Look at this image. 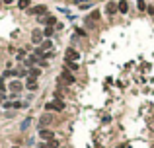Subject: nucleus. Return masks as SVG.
<instances>
[{
  "label": "nucleus",
  "mask_w": 154,
  "mask_h": 148,
  "mask_svg": "<svg viewBox=\"0 0 154 148\" xmlns=\"http://www.w3.org/2000/svg\"><path fill=\"white\" fill-rule=\"evenodd\" d=\"M45 109L47 111H63L64 109V103L61 101V99H55V101H49V103H45Z\"/></svg>",
  "instance_id": "f257e3e1"
},
{
  "label": "nucleus",
  "mask_w": 154,
  "mask_h": 148,
  "mask_svg": "<svg viewBox=\"0 0 154 148\" xmlns=\"http://www.w3.org/2000/svg\"><path fill=\"white\" fill-rule=\"evenodd\" d=\"M66 60H72V63L80 60V53L74 51V49H68V51H66Z\"/></svg>",
  "instance_id": "f03ea898"
},
{
  "label": "nucleus",
  "mask_w": 154,
  "mask_h": 148,
  "mask_svg": "<svg viewBox=\"0 0 154 148\" xmlns=\"http://www.w3.org/2000/svg\"><path fill=\"white\" fill-rule=\"evenodd\" d=\"M43 35H45V33L41 31V29H33V33H31V41H33V43H41V41H43Z\"/></svg>",
  "instance_id": "7ed1b4c3"
},
{
  "label": "nucleus",
  "mask_w": 154,
  "mask_h": 148,
  "mask_svg": "<svg viewBox=\"0 0 154 148\" xmlns=\"http://www.w3.org/2000/svg\"><path fill=\"white\" fill-rule=\"evenodd\" d=\"M39 136H41V138H45V140H53V131L41 129V131H39Z\"/></svg>",
  "instance_id": "20e7f679"
},
{
  "label": "nucleus",
  "mask_w": 154,
  "mask_h": 148,
  "mask_svg": "<svg viewBox=\"0 0 154 148\" xmlns=\"http://www.w3.org/2000/svg\"><path fill=\"white\" fill-rule=\"evenodd\" d=\"M31 14H33V16H45L47 8L45 6H35V8H31Z\"/></svg>",
  "instance_id": "39448f33"
},
{
  "label": "nucleus",
  "mask_w": 154,
  "mask_h": 148,
  "mask_svg": "<svg viewBox=\"0 0 154 148\" xmlns=\"http://www.w3.org/2000/svg\"><path fill=\"white\" fill-rule=\"evenodd\" d=\"M63 80H64L66 84H74V76H72L68 70H63Z\"/></svg>",
  "instance_id": "423d86ee"
},
{
  "label": "nucleus",
  "mask_w": 154,
  "mask_h": 148,
  "mask_svg": "<svg viewBox=\"0 0 154 148\" xmlns=\"http://www.w3.org/2000/svg\"><path fill=\"white\" fill-rule=\"evenodd\" d=\"M105 10H107V14H109V16H113V14H115L117 10H119V6H117V4H113V2H109Z\"/></svg>",
  "instance_id": "0eeeda50"
},
{
  "label": "nucleus",
  "mask_w": 154,
  "mask_h": 148,
  "mask_svg": "<svg viewBox=\"0 0 154 148\" xmlns=\"http://www.w3.org/2000/svg\"><path fill=\"white\" fill-rule=\"evenodd\" d=\"M117 6H119V12H121V14H127V10H129V4H127V0H121V2H119Z\"/></svg>",
  "instance_id": "6e6552de"
},
{
  "label": "nucleus",
  "mask_w": 154,
  "mask_h": 148,
  "mask_svg": "<svg viewBox=\"0 0 154 148\" xmlns=\"http://www.w3.org/2000/svg\"><path fill=\"white\" fill-rule=\"evenodd\" d=\"M10 90H12V92H20V90H22V82H18V80L10 82Z\"/></svg>",
  "instance_id": "1a4fd4ad"
},
{
  "label": "nucleus",
  "mask_w": 154,
  "mask_h": 148,
  "mask_svg": "<svg viewBox=\"0 0 154 148\" xmlns=\"http://www.w3.org/2000/svg\"><path fill=\"white\" fill-rule=\"evenodd\" d=\"M41 22L47 24V26H55V22H57V19H55V16H47V18H41Z\"/></svg>",
  "instance_id": "9d476101"
},
{
  "label": "nucleus",
  "mask_w": 154,
  "mask_h": 148,
  "mask_svg": "<svg viewBox=\"0 0 154 148\" xmlns=\"http://www.w3.org/2000/svg\"><path fill=\"white\" fill-rule=\"evenodd\" d=\"M26 88H27V90H35V88H37L35 78H29V80H27V82H26Z\"/></svg>",
  "instance_id": "9b49d317"
},
{
  "label": "nucleus",
  "mask_w": 154,
  "mask_h": 148,
  "mask_svg": "<svg viewBox=\"0 0 154 148\" xmlns=\"http://www.w3.org/2000/svg\"><path fill=\"white\" fill-rule=\"evenodd\" d=\"M53 121V117L51 115H43L41 117V119H39V123H41V125H43V127H45V125H49V123Z\"/></svg>",
  "instance_id": "f8f14e48"
},
{
  "label": "nucleus",
  "mask_w": 154,
  "mask_h": 148,
  "mask_svg": "<svg viewBox=\"0 0 154 148\" xmlns=\"http://www.w3.org/2000/svg\"><path fill=\"white\" fill-rule=\"evenodd\" d=\"M29 4H31V0H18V8H22V10H26Z\"/></svg>",
  "instance_id": "ddd939ff"
},
{
  "label": "nucleus",
  "mask_w": 154,
  "mask_h": 148,
  "mask_svg": "<svg viewBox=\"0 0 154 148\" xmlns=\"http://www.w3.org/2000/svg\"><path fill=\"white\" fill-rule=\"evenodd\" d=\"M66 65H68V68H70L72 72L78 70V65H76V63H72V60H66Z\"/></svg>",
  "instance_id": "4468645a"
},
{
  "label": "nucleus",
  "mask_w": 154,
  "mask_h": 148,
  "mask_svg": "<svg viewBox=\"0 0 154 148\" xmlns=\"http://www.w3.org/2000/svg\"><path fill=\"white\" fill-rule=\"evenodd\" d=\"M39 76V68H31L29 70V78H37Z\"/></svg>",
  "instance_id": "2eb2a0df"
},
{
  "label": "nucleus",
  "mask_w": 154,
  "mask_h": 148,
  "mask_svg": "<svg viewBox=\"0 0 154 148\" xmlns=\"http://www.w3.org/2000/svg\"><path fill=\"white\" fill-rule=\"evenodd\" d=\"M51 41H45V43H43V45H41V51H49V49H51Z\"/></svg>",
  "instance_id": "dca6fc26"
},
{
  "label": "nucleus",
  "mask_w": 154,
  "mask_h": 148,
  "mask_svg": "<svg viewBox=\"0 0 154 148\" xmlns=\"http://www.w3.org/2000/svg\"><path fill=\"white\" fill-rule=\"evenodd\" d=\"M35 63H39V60H37V57H29V58L26 60V65H29V66H31V65H35Z\"/></svg>",
  "instance_id": "f3484780"
},
{
  "label": "nucleus",
  "mask_w": 154,
  "mask_h": 148,
  "mask_svg": "<svg viewBox=\"0 0 154 148\" xmlns=\"http://www.w3.org/2000/svg\"><path fill=\"white\" fill-rule=\"evenodd\" d=\"M137 6H139V10H144L146 4H144V0H139V2H137Z\"/></svg>",
  "instance_id": "a211bd4d"
},
{
  "label": "nucleus",
  "mask_w": 154,
  "mask_h": 148,
  "mask_svg": "<svg viewBox=\"0 0 154 148\" xmlns=\"http://www.w3.org/2000/svg\"><path fill=\"white\" fill-rule=\"evenodd\" d=\"M98 18H100V12H98V10H96V12H92V14H90V19H98Z\"/></svg>",
  "instance_id": "6ab92c4d"
},
{
  "label": "nucleus",
  "mask_w": 154,
  "mask_h": 148,
  "mask_svg": "<svg viewBox=\"0 0 154 148\" xmlns=\"http://www.w3.org/2000/svg\"><path fill=\"white\" fill-rule=\"evenodd\" d=\"M43 33H45L47 37H49V35H51V33H53V27H51V26H47V29H45V31H43Z\"/></svg>",
  "instance_id": "aec40b11"
},
{
  "label": "nucleus",
  "mask_w": 154,
  "mask_h": 148,
  "mask_svg": "<svg viewBox=\"0 0 154 148\" xmlns=\"http://www.w3.org/2000/svg\"><path fill=\"white\" fill-rule=\"evenodd\" d=\"M49 146H51V148H57L59 146V140H49Z\"/></svg>",
  "instance_id": "412c9836"
},
{
  "label": "nucleus",
  "mask_w": 154,
  "mask_h": 148,
  "mask_svg": "<svg viewBox=\"0 0 154 148\" xmlns=\"http://www.w3.org/2000/svg\"><path fill=\"white\" fill-rule=\"evenodd\" d=\"M27 127H29V119H26V121H24V125H22V129H27Z\"/></svg>",
  "instance_id": "4be33fe9"
},
{
  "label": "nucleus",
  "mask_w": 154,
  "mask_h": 148,
  "mask_svg": "<svg viewBox=\"0 0 154 148\" xmlns=\"http://www.w3.org/2000/svg\"><path fill=\"white\" fill-rule=\"evenodd\" d=\"M2 2H4V4H12L14 0H2Z\"/></svg>",
  "instance_id": "5701e85b"
},
{
  "label": "nucleus",
  "mask_w": 154,
  "mask_h": 148,
  "mask_svg": "<svg viewBox=\"0 0 154 148\" xmlns=\"http://www.w3.org/2000/svg\"><path fill=\"white\" fill-rule=\"evenodd\" d=\"M39 148H51V146H49V144H41Z\"/></svg>",
  "instance_id": "b1692460"
},
{
  "label": "nucleus",
  "mask_w": 154,
  "mask_h": 148,
  "mask_svg": "<svg viewBox=\"0 0 154 148\" xmlns=\"http://www.w3.org/2000/svg\"><path fill=\"white\" fill-rule=\"evenodd\" d=\"M14 148H18V146H14Z\"/></svg>",
  "instance_id": "393cba45"
}]
</instances>
